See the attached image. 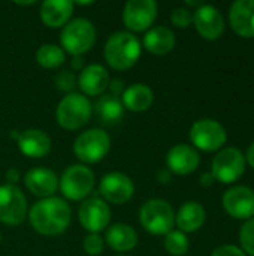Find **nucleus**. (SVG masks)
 I'll return each mask as SVG.
<instances>
[{"label":"nucleus","mask_w":254,"mask_h":256,"mask_svg":"<svg viewBox=\"0 0 254 256\" xmlns=\"http://www.w3.org/2000/svg\"><path fill=\"white\" fill-rule=\"evenodd\" d=\"M247 162L250 164L252 168H254V142L249 147V150H247Z\"/></svg>","instance_id":"38"},{"label":"nucleus","mask_w":254,"mask_h":256,"mask_svg":"<svg viewBox=\"0 0 254 256\" xmlns=\"http://www.w3.org/2000/svg\"><path fill=\"white\" fill-rule=\"evenodd\" d=\"M28 219L34 231L42 236L52 237L63 234L69 228L72 212L64 200L49 196L40 200L31 207Z\"/></svg>","instance_id":"1"},{"label":"nucleus","mask_w":254,"mask_h":256,"mask_svg":"<svg viewBox=\"0 0 254 256\" xmlns=\"http://www.w3.org/2000/svg\"><path fill=\"white\" fill-rule=\"evenodd\" d=\"M171 21L175 27L186 28L190 24H193V14L187 8H177V9H174V12L171 15Z\"/></svg>","instance_id":"30"},{"label":"nucleus","mask_w":254,"mask_h":256,"mask_svg":"<svg viewBox=\"0 0 254 256\" xmlns=\"http://www.w3.org/2000/svg\"><path fill=\"white\" fill-rule=\"evenodd\" d=\"M205 208L196 201H189L183 204V207L178 210L175 216V224L181 232H195L202 228V225L205 224Z\"/></svg>","instance_id":"24"},{"label":"nucleus","mask_w":254,"mask_h":256,"mask_svg":"<svg viewBox=\"0 0 254 256\" xmlns=\"http://www.w3.org/2000/svg\"><path fill=\"white\" fill-rule=\"evenodd\" d=\"M25 188L39 198H49L58 189V178L55 172L46 168H33L25 172L24 177Z\"/></svg>","instance_id":"18"},{"label":"nucleus","mask_w":254,"mask_h":256,"mask_svg":"<svg viewBox=\"0 0 254 256\" xmlns=\"http://www.w3.org/2000/svg\"><path fill=\"white\" fill-rule=\"evenodd\" d=\"M106 244L117 252H129L138 244L136 231L127 224H115L105 234Z\"/></svg>","instance_id":"23"},{"label":"nucleus","mask_w":254,"mask_h":256,"mask_svg":"<svg viewBox=\"0 0 254 256\" xmlns=\"http://www.w3.org/2000/svg\"><path fill=\"white\" fill-rule=\"evenodd\" d=\"M73 10V3L69 0H46L40 6V20L46 27H64Z\"/></svg>","instance_id":"21"},{"label":"nucleus","mask_w":254,"mask_h":256,"mask_svg":"<svg viewBox=\"0 0 254 256\" xmlns=\"http://www.w3.org/2000/svg\"><path fill=\"white\" fill-rule=\"evenodd\" d=\"M157 18V3L154 0H129L123 10V22L132 32H144Z\"/></svg>","instance_id":"11"},{"label":"nucleus","mask_w":254,"mask_h":256,"mask_svg":"<svg viewBox=\"0 0 254 256\" xmlns=\"http://www.w3.org/2000/svg\"><path fill=\"white\" fill-rule=\"evenodd\" d=\"M78 218L84 230H87L90 234H99L108 228L111 220V210L103 200L88 198L81 204Z\"/></svg>","instance_id":"12"},{"label":"nucleus","mask_w":254,"mask_h":256,"mask_svg":"<svg viewBox=\"0 0 254 256\" xmlns=\"http://www.w3.org/2000/svg\"><path fill=\"white\" fill-rule=\"evenodd\" d=\"M159 180H160V183H169L171 182V172H169V170L160 171L159 172Z\"/></svg>","instance_id":"37"},{"label":"nucleus","mask_w":254,"mask_h":256,"mask_svg":"<svg viewBox=\"0 0 254 256\" xmlns=\"http://www.w3.org/2000/svg\"><path fill=\"white\" fill-rule=\"evenodd\" d=\"M141 57V44L129 32H115L105 44V60L115 70L133 68Z\"/></svg>","instance_id":"2"},{"label":"nucleus","mask_w":254,"mask_h":256,"mask_svg":"<svg viewBox=\"0 0 254 256\" xmlns=\"http://www.w3.org/2000/svg\"><path fill=\"white\" fill-rule=\"evenodd\" d=\"M84 250L91 256H97L103 250V238L99 234H90L84 238Z\"/></svg>","instance_id":"32"},{"label":"nucleus","mask_w":254,"mask_h":256,"mask_svg":"<svg viewBox=\"0 0 254 256\" xmlns=\"http://www.w3.org/2000/svg\"><path fill=\"white\" fill-rule=\"evenodd\" d=\"M144 46L151 54L165 56L175 48V34L165 26L153 27L144 36Z\"/></svg>","instance_id":"22"},{"label":"nucleus","mask_w":254,"mask_h":256,"mask_svg":"<svg viewBox=\"0 0 254 256\" xmlns=\"http://www.w3.org/2000/svg\"><path fill=\"white\" fill-rule=\"evenodd\" d=\"M193 24L198 33L208 40H217L225 32L223 15L217 8L211 4H202L195 10Z\"/></svg>","instance_id":"15"},{"label":"nucleus","mask_w":254,"mask_h":256,"mask_svg":"<svg viewBox=\"0 0 254 256\" xmlns=\"http://www.w3.org/2000/svg\"><path fill=\"white\" fill-rule=\"evenodd\" d=\"M232 30L241 38H254V0H237L229 9Z\"/></svg>","instance_id":"17"},{"label":"nucleus","mask_w":254,"mask_h":256,"mask_svg":"<svg viewBox=\"0 0 254 256\" xmlns=\"http://www.w3.org/2000/svg\"><path fill=\"white\" fill-rule=\"evenodd\" d=\"M223 207L234 219H252L254 216V190L247 186H235L225 192Z\"/></svg>","instance_id":"13"},{"label":"nucleus","mask_w":254,"mask_h":256,"mask_svg":"<svg viewBox=\"0 0 254 256\" xmlns=\"http://www.w3.org/2000/svg\"><path fill=\"white\" fill-rule=\"evenodd\" d=\"M123 106L133 112L147 111L154 100L153 90L145 84H133L123 92Z\"/></svg>","instance_id":"25"},{"label":"nucleus","mask_w":254,"mask_h":256,"mask_svg":"<svg viewBox=\"0 0 254 256\" xmlns=\"http://www.w3.org/2000/svg\"><path fill=\"white\" fill-rule=\"evenodd\" d=\"M0 242H1V232H0Z\"/></svg>","instance_id":"40"},{"label":"nucleus","mask_w":254,"mask_h":256,"mask_svg":"<svg viewBox=\"0 0 254 256\" xmlns=\"http://www.w3.org/2000/svg\"><path fill=\"white\" fill-rule=\"evenodd\" d=\"M139 222L154 236H166L175 225V213L165 200H150L139 210Z\"/></svg>","instance_id":"5"},{"label":"nucleus","mask_w":254,"mask_h":256,"mask_svg":"<svg viewBox=\"0 0 254 256\" xmlns=\"http://www.w3.org/2000/svg\"><path fill=\"white\" fill-rule=\"evenodd\" d=\"M246 171V156L241 150L235 147L223 148L217 153V156L213 159L211 165V174L214 180L231 184L237 182Z\"/></svg>","instance_id":"8"},{"label":"nucleus","mask_w":254,"mask_h":256,"mask_svg":"<svg viewBox=\"0 0 254 256\" xmlns=\"http://www.w3.org/2000/svg\"><path fill=\"white\" fill-rule=\"evenodd\" d=\"M118 256H126V255H118Z\"/></svg>","instance_id":"41"},{"label":"nucleus","mask_w":254,"mask_h":256,"mask_svg":"<svg viewBox=\"0 0 254 256\" xmlns=\"http://www.w3.org/2000/svg\"><path fill=\"white\" fill-rule=\"evenodd\" d=\"M190 140L199 150L217 152L225 146L228 134L219 122L211 118H202L192 126Z\"/></svg>","instance_id":"10"},{"label":"nucleus","mask_w":254,"mask_h":256,"mask_svg":"<svg viewBox=\"0 0 254 256\" xmlns=\"http://www.w3.org/2000/svg\"><path fill=\"white\" fill-rule=\"evenodd\" d=\"M111 148V138L102 129H88L82 132L75 144L73 152L81 162L97 164L100 162Z\"/></svg>","instance_id":"6"},{"label":"nucleus","mask_w":254,"mask_h":256,"mask_svg":"<svg viewBox=\"0 0 254 256\" xmlns=\"http://www.w3.org/2000/svg\"><path fill=\"white\" fill-rule=\"evenodd\" d=\"M72 68H73L75 70H81V69H82V58H81V57H75V58L72 60Z\"/></svg>","instance_id":"39"},{"label":"nucleus","mask_w":254,"mask_h":256,"mask_svg":"<svg viewBox=\"0 0 254 256\" xmlns=\"http://www.w3.org/2000/svg\"><path fill=\"white\" fill-rule=\"evenodd\" d=\"M123 81L121 80H114L112 82H109V90H111V94L112 96H117L123 93Z\"/></svg>","instance_id":"35"},{"label":"nucleus","mask_w":254,"mask_h":256,"mask_svg":"<svg viewBox=\"0 0 254 256\" xmlns=\"http://www.w3.org/2000/svg\"><path fill=\"white\" fill-rule=\"evenodd\" d=\"M76 86V78L70 70H61L57 76H55V87L60 92H66V93H72V90Z\"/></svg>","instance_id":"31"},{"label":"nucleus","mask_w":254,"mask_h":256,"mask_svg":"<svg viewBox=\"0 0 254 256\" xmlns=\"http://www.w3.org/2000/svg\"><path fill=\"white\" fill-rule=\"evenodd\" d=\"M93 114V105L81 93H70L64 96L55 111V118L60 128L66 130L81 129L88 123Z\"/></svg>","instance_id":"4"},{"label":"nucleus","mask_w":254,"mask_h":256,"mask_svg":"<svg viewBox=\"0 0 254 256\" xmlns=\"http://www.w3.org/2000/svg\"><path fill=\"white\" fill-rule=\"evenodd\" d=\"M60 42L66 52L73 57H81L93 48L96 42V28L91 21L85 18L70 20L61 30Z\"/></svg>","instance_id":"3"},{"label":"nucleus","mask_w":254,"mask_h":256,"mask_svg":"<svg viewBox=\"0 0 254 256\" xmlns=\"http://www.w3.org/2000/svg\"><path fill=\"white\" fill-rule=\"evenodd\" d=\"M216 180H214V177H213V174L211 172H205V174H202V177H201V184L204 186V188H210V186H213V183H214Z\"/></svg>","instance_id":"36"},{"label":"nucleus","mask_w":254,"mask_h":256,"mask_svg":"<svg viewBox=\"0 0 254 256\" xmlns=\"http://www.w3.org/2000/svg\"><path fill=\"white\" fill-rule=\"evenodd\" d=\"M19 177H21V174H19L18 168H9V170L6 171V174H4V178L7 180V184H15V183H18Z\"/></svg>","instance_id":"34"},{"label":"nucleus","mask_w":254,"mask_h":256,"mask_svg":"<svg viewBox=\"0 0 254 256\" xmlns=\"http://www.w3.org/2000/svg\"><path fill=\"white\" fill-rule=\"evenodd\" d=\"M78 86L87 96H102L109 87V74L102 64H88L81 70Z\"/></svg>","instance_id":"19"},{"label":"nucleus","mask_w":254,"mask_h":256,"mask_svg":"<svg viewBox=\"0 0 254 256\" xmlns=\"http://www.w3.org/2000/svg\"><path fill=\"white\" fill-rule=\"evenodd\" d=\"M27 216V201L24 194L15 184L0 186V222L16 226Z\"/></svg>","instance_id":"9"},{"label":"nucleus","mask_w":254,"mask_h":256,"mask_svg":"<svg viewBox=\"0 0 254 256\" xmlns=\"http://www.w3.org/2000/svg\"><path fill=\"white\" fill-rule=\"evenodd\" d=\"M93 110L96 116L106 124L117 123L124 116V106L121 99L112 94H102L94 104Z\"/></svg>","instance_id":"26"},{"label":"nucleus","mask_w":254,"mask_h":256,"mask_svg":"<svg viewBox=\"0 0 254 256\" xmlns=\"http://www.w3.org/2000/svg\"><path fill=\"white\" fill-rule=\"evenodd\" d=\"M99 192L103 196L105 202L108 201L112 204H124L133 196L135 186L126 174L109 172L100 180Z\"/></svg>","instance_id":"14"},{"label":"nucleus","mask_w":254,"mask_h":256,"mask_svg":"<svg viewBox=\"0 0 254 256\" xmlns=\"http://www.w3.org/2000/svg\"><path fill=\"white\" fill-rule=\"evenodd\" d=\"M18 147L22 154H25L31 159H39L49 153L51 140L40 129H27L19 134Z\"/></svg>","instance_id":"20"},{"label":"nucleus","mask_w":254,"mask_h":256,"mask_svg":"<svg viewBox=\"0 0 254 256\" xmlns=\"http://www.w3.org/2000/svg\"><path fill=\"white\" fill-rule=\"evenodd\" d=\"M199 164H201L199 153L187 144L174 146L166 154V165L169 171L178 176H187L195 172Z\"/></svg>","instance_id":"16"},{"label":"nucleus","mask_w":254,"mask_h":256,"mask_svg":"<svg viewBox=\"0 0 254 256\" xmlns=\"http://www.w3.org/2000/svg\"><path fill=\"white\" fill-rule=\"evenodd\" d=\"M240 242L243 246V252L247 255L254 256V218L249 219L243 226L240 232Z\"/></svg>","instance_id":"29"},{"label":"nucleus","mask_w":254,"mask_h":256,"mask_svg":"<svg viewBox=\"0 0 254 256\" xmlns=\"http://www.w3.org/2000/svg\"><path fill=\"white\" fill-rule=\"evenodd\" d=\"M211 256H247L240 248L234 246V244H225L217 248Z\"/></svg>","instance_id":"33"},{"label":"nucleus","mask_w":254,"mask_h":256,"mask_svg":"<svg viewBox=\"0 0 254 256\" xmlns=\"http://www.w3.org/2000/svg\"><path fill=\"white\" fill-rule=\"evenodd\" d=\"M58 188L64 198L70 201H81L94 188V174L85 165H72L63 172Z\"/></svg>","instance_id":"7"},{"label":"nucleus","mask_w":254,"mask_h":256,"mask_svg":"<svg viewBox=\"0 0 254 256\" xmlns=\"http://www.w3.org/2000/svg\"><path fill=\"white\" fill-rule=\"evenodd\" d=\"M36 62L45 69H55L64 63V51L54 44L42 45L36 52Z\"/></svg>","instance_id":"27"},{"label":"nucleus","mask_w":254,"mask_h":256,"mask_svg":"<svg viewBox=\"0 0 254 256\" xmlns=\"http://www.w3.org/2000/svg\"><path fill=\"white\" fill-rule=\"evenodd\" d=\"M165 249L174 256H183L189 250V240L181 231H171L165 237Z\"/></svg>","instance_id":"28"}]
</instances>
